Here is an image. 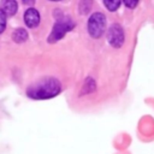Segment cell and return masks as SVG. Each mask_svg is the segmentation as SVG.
<instances>
[{
  "instance_id": "cell-6",
  "label": "cell",
  "mask_w": 154,
  "mask_h": 154,
  "mask_svg": "<svg viewBox=\"0 0 154 154\" xmlns=\"http://www.w3.org/2000/svg\"><path fill=\"white\" fill-rule=\"evenodd\" d=\"M0 7H1V11L6 16H13L17 11V1L16 0H1Z\"/></svg>"
},
{
  "instance_id": "cell-11",
  "label": "cell",
  "mask_w": 154,
  "mask_h": 154,
  "mask_svg": "<svg viewBox=\"0 0 154 154\" xmlns=\"http://www.w3.org/2000/svg\"><path fill=\"white\" fill-rule=\"evenodd\" d=\"M6 26V14L0 10V34L4 31Z\"/></svg>"
},
{
  "instance_id": "cell-7",
  "label": "cell",
  "mask_w": 154,
  "mask_h": 154,
  "mask_svg": "<svg viewBox=\"0 0 154 154\" xmlns=\"http://www.w3.org/2000/svg\"><path fill=\"white\" fill-rule=\"evenodd\" d=\"M12 38H13L14 42L22 43V42H24V41L28 38V32H26V30L23 29V28L16 29L14 32H13V35H12Z\"/></svg>"
},
{
  "instance_id": "cell-12",
  "label": "cell",
  "mask_w": 154,
  "mask_h": 154,
  "mask_svg": "<svg viewBox=\"0 0 154 154\" xmlns=\"http://www.w3.org/2000/svg\"><path fill=\"white\" fill-rule=\"evenodd\" d=\"M123 1H124V4H125L129 8H134V7H136L137 4H138V0H123Z\"/></svg>"
},
{
  "instance_id": "cell-10",
  "label": "cell",
  "mask_w": 154,
  "mask_h": 154,
  "mask_svg": "<svg viewBox=\"0 0 154 154\" xmlns=\"http://www.w3.org/2000/svg\"><path fill=\"white\" fill-rule=\"evenodd\" d=\"M95 82H94V79L93 78H88L87 81H85V84H84V93L87 91V93H90V91H93V90H95Z\"/></svg>"
},
{
  "instance_id": "cell-5",
  "label": "cell",
  "mask_w": 154,
  "mask_h": 154,
  "mask_svg": "<svg viewBox=\"0 0 154 154\" xmlns=\"http://www.w3.org/2000/svg\"><path fill=\"white\" fill-rule=\"evenodd\" d=\"M24 20H25V24L29 28L37 26L38 23H40V14L37 12V10H35V8L26 10L25 13H24Z\"/></svg>"
},
{
  "instance_id": "cell-2",
  "label": "cell",
  "mask_w": 154,
  "mask_h": 154,
  "mask_svg": "<svg viewBox=\"0 0 154 154\" xmlns=\"http://www.w3.org/2000/svg\"><path fill=\"white\" fill-rule=\"evenodd\" d=\"M75 26V23L72 22V19L70 18H60L53 26V30L51 32V35L48 36V42L53 43L59 41L60 38H63L65 36L66 32H69L72 28Z\"/></svg>"
},
{
  "instance_id": "cell-8",
  "label": "cell",
  "mask_w": 154,
  "mask_h": 154,
  "mask_svg": "<svg viewBox=\"0 0 154 154\" xmlns=\"http://www.w3.org/2000/svg\"><path fill=\"white\" fill-rule=\"evenodd\" d=\"M105 6L109 11H116L120 6V0H103Z\"/></svg>"
},
{
  "instance_id": "cell-3",
  "label": "cell",
  "mask_w": 154,
  "mask_h": 154,
  "mask_svg": "<svg viewBox=\"0 0 154 154\" xmlns=\"http://www.w3.org/2000/svg\"><path fill=\"white\" fill-rule=\"evenodd\" d=\"M106 29V18L102 13L96 12L91 14V17L88 20V31L91 37L99 38Z\"/></svg>"
},
{
  "instance_id": "cell-13",
  "label": "cell",
  "mask_w": 154,
  "mask_h": 154,
  "mask_svg": "<svg viewBox=\"0 0 154 154\" xmlns=\"http://www.w3.org/2000/svg\"><path fill=\"white\" fill-rule=\"evenodd\" d=\"M22 1L25 5H32V4H35V0H22Z\"/></svg>"
},
{
  "instance_id": "cell-1",
  "label": "cell",
  "mask_w": 154,
  "mask_h": 154,
  "mask_svg": "<svg viewBox=\"0 0 154 154\" xmlns=\"http://www.w3.org/2000/svg\"><path fill=\"white\" fill-rule=\"evenodd\" d=\"M60 93V83L55 78H43L35 84L30 85L26 90V94L31 99L45 100L54 97Z\"/></svg>"
},
{
  "instance_id": "cell-14",
  "label": "cell",
  "mask_w": 154,
  "mask_h": 154,
  "mask_svg": "<svg viewBox=\"0 0 154 154\" xmlns=\"http://www.w3.org/2000/svg\"><path fill=\"white\" fill-rule=\"evenodd\" d=\"M52 1H60V0H52Z\"/></svg>"
},
{
  "instance_id": "cell-4",
  "label": "cell",
  "mask_w": 154,
  "mask_h": 154,
  "mask_svg": "<svg viewBox=\"0 0 154 154\" xmlns=\"http://www.w3.org/2000/svg\"><path fill=\"white\" fill-rule=\"evenodd\" d=\"M107 40L111 46L119 48L124 43V30L119 24H113L107 31Z\"/></svg>"
},
{
  "instance_id": "cell-9",
  "label": "cell",
  "mask_w": 154,
  "mask_h": 154,
  "mask_svg": "<svg viewBox=\"0 0 154 154\" xmlns=\"http://www.w3.org/2000/svg\"><path fill=\"white\" fill-rule=\"evenodd\" d=\"M90 8H91V0H81L79 2L81 13H88Z\"/></svg>"
}]
</instances>
